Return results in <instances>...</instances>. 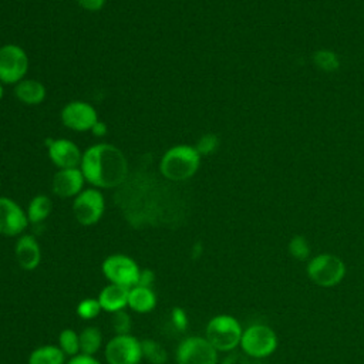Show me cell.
I'll use <instances>...</instances> for the list:
<instances>
[{
	"label": "cell",
	"instance_id": "obj_1",
	"mask_svg": "<svg viewBox=\"0 0 364 364\" xmlns=\"http://www.w3.org/2000/svg\"><path fill=\"white\" fill-rule=\"evenodd\" d=\"M80 169L92 188H119L129 176L128 161L124 152L112 144L98 142L82 152Z\"/></svg>",
	"mask_w": 364,
	"mask_h": 364
},
{
	"label": "cell",
	"instance_id": "obj_2",
	"mask_svg": "<svg viewBox=\"0 0 364 364\" xmlns=\"http://www.w3.org/2000/svg\"><path fill=\"white\" fill-rule=\"evenodd\" d=\"M200 165V155L195 146L179 144L169 148L159 161V173L165 181L183 182L192 178Z\"/></svg>",
	"mask_w": 364,
	"mask_h": 364
},
{
	"label": "cell",
	"instance_id": "obj_3",
	"mask_svg": "<svg viewBox=\"0 0 364 364\" xmlns=\"http://www.w3.org/2000/svg\"><path fill=\"white\" fill-rule=\"evenodd\" d=\"M242 333L243 330L233 316L219 314L208 321L205 338L218 351H232L240 346Z\"/></svg>",
	"mask_w": 364,
	"mask_h": 364
},
{
	"label": "cell",
	"instance_id": "obj_4",
	"mask_svg": "<svg viewBox=\"0 0 364 364\" xmlns=\"http://www.w3.org/2000/svg\"><path fill=\"white\" fill-rule=\"evenodd\" d=\"M28 67V55L23 47L13 43L0 47V82L3 85H14L26 78Z\"/></svg>",
	"mask_w": 364,
	"mask_h": 364
},
{
	"label": "cell",
	"instance_id": "obj_5",
	"mask_svg": "<svg viewBox=\"0 0 364 364\" xmlns=\"http://www.w3.org/2000/svg\"><path fill=\"white\" fill-rule=\"evenodd\" d=\"M307 276L320 287H334L346 276V264L336 255H318L307 264Z\"/></svg>",
	"mask_w": 364,
	"mask_h": 364
},
{
	"label": "cell",
	"instance_id": "obj_6",
	"mask_svg": "<svg viewBox=\"0 0 364 364\" xmlns=\"http://www.w3.org/2000/svg\"><path fill=\"white\" fill-rule=\"evenodd\" d=\"M240 347L243 353L252 358H264L274 353L277 336L269 326L253 324L243 330Z\"/></svg>",
	"mask_w": 364,
	"mask_h": 364
},
{
	"label": "cell",
	"instance_id": "obj_7",
	"mask_svg": "<svg viewBox=\"0 0 364 364\" xmlns=\"http://www.w3.org/2000/svg\"><path fill=\"white\" fill-rule=\"evenodd\" d=\"M105 210V199L101 189L84 188L73 200V215L82 226H92L100 222Z\"/></svg>",
	"mask_w": 364,
	"mask_h": 364
},
{
	"label": "cell",
	"instance_id": "obj_8",
	"mask_svg": "<svg viewBox=\"0 0 364 364\" xmlns=\"http://www.w3.org/2000/svg\"><path fill=\"white\" fill-rule=\"evenodd\" d=\"M101 270L104 277L114 284H121L125 287H132L138 283L141 269L136 262L127 255H111L102 264Z\"/></svg>",
	"mask_w": 364,
	"mask_h": 364
},
{
	"label": "cell",
	"instance_id": "obj_9",
	"mask_svg": "<svg viewBox=\"0 0 364 364\" xmlns=\"http://www.w3.org/2000/svg\"><path fill=\"white\" fill-rule=\"evenodd\" d=\"M175 358L178 364H216L218 350L205 337L191 336L179 343Z\"/></svg>",
	"mask_w": 364,
	"mask_h": 364
},
{
	"label": "cell",
	"instance_id": "obj_10",
	"mask_svg": "<svg viewBox=\"0 0 364 364\" xmlns=\"http://www.w3.org/2000/svg\"><path fill=\"white\" fill-rule=\"evenodd\" d=\"M107 364H139L141 340L131 334H115L105 346Z\"/></svg>",
	"mask_w": 364,
	"mask_h": 364
},
{
	"label": "cell",
	"instance_id": "obj_11",
	"mask_svg": "<svg viewBox=\"0 0 364 364\" xmlns=\"http://www.w3.org/2000/svg\"><path fill=\"white\" fill-rule=\"evenodd\" d=\"M60 119L64 127L77 131H91L94 124L98 121V114L95 108L85 101H70L67 102L60 112Z\"/></svg>",
	"mask_w": 364,
	"mask_h": 364
},
{
	"label": "cell",
	"instance_id": "obj_12",
	"mask_svg": "<svg viewBox=\"0 0 364 364\" xmlns=\"http://www.w3.org/2000/svg\"><path fill=\"white\" fill-rule=\"evenodd\" d=\"M28 223L26 210L16 200L0 196V235L7 237L21 236Z\"/></svg>",
	"mask_w": 364,
	"mask_h": 364
},
{
	"label": "cell",
	"instance_id": "obj_13",
	"mask_svg": "<svg viewBox=\"0 0 364 364\" xmlns=\"http://www.w3.org/2000/svg\"><path fill=\"white\" fill-rule=\"evenodd\" d=\"M47 155L50 161L58 168H78L81 164V149L67 138H50L46 141Z\"/></svg>",
	"mask_w": 364,
	"mask_h": 364
},
{
	"label": "cell",
	"instance_id": "obj_14",
	"mask_svg": "<svg viewBox=\"0 0 364 364\" xmlns=\"http://www.w3.org/2000/svg\"><path fill=\"white\" fill-rule=\"evenodd\" d=\"M85 185V178L78 168L58 169L51 179V189L58 198H75Z\"/></svg>",
	"mask_w": 364,
	"mask_h": 364
},
{
	"label": "cell",
	"instance_id": "obj_15",
	"mask_svg": "<svg viewBox=\"0 0 364 364\" xmlns=\"http://www.w3.org/2000/svg\"><path fill=\"white\" fill-rule=\"evenodd\" d=\"M14 256L18 266L24 270H34L41 262V249L33 235L18 236L14 245Z\"/></svg>",
	"mask_w": 364,
	"mask_h": 364
},
{
	"label": "cell",
	"instance_id": "obj_16",
	"mask_svg": "<svg viewBox=\"0 0 364 364\" xmlns=\"http://www.w3.org/2000/svg\"><path fill=\"white\" fill-rule=\"evenodd\" d=\"M13 94L16 100L26 105H38L46 100L47 90L44 84L34 78H23L13 85Z\"/></svg>",
	"mask_w": 364,
	"mask_h": 364
},
{
	"label": "cell",
	"instance_id": "obj_17",
	"mask_svg": "<svg viewBox=\"0 0 364 364\" xmlns=\"http://www.w3.org/2000/svg\"><path fill=\"white\" fill-rule=\"evenodd\" d=\"M128 293L129 287L121 284H107L98 294V301L101 309L108 313H117L128 307Z\"/></svg>",
	"mask_w": 364,
	"mask_h": 364
},
{
	"label": "cell",
	"instance_id": "obj_18",
	"mask_svg": "<svg viewBox=\"0 0 364 364\" xmlns=\"http://www.w3.org/2000/svg\"><path fill=\"white\" fill-rule=\"evenodd\" d=\"M156 306V296L151 287L132 286L128 293V307L136 313H149Z\"/></svg>",
	"mask_w": 364,
	"mask_h": 364
},
{
	"label": "cell",
	"instance_id": "obj_19",
	"mask_svg": "<svg viewBox=\"0 0 364 364\" xmlns=\"http://www.w3.org/2000/svg\"><path fill=\"white\" fill-rule=\"evenodd\" d=\"M51 210H53V202L50 196L44 193H38L33 196L31 200L28 202L26 213L30 223L38 225V223H43L50 216Z\"/></svg>",
	"mask_w": 364,
	"mask_h": 364
},
{
	"label": "cell",
	"instance_id": "obj_20",
	"mask_svg": "<svg viewBox=\"0 0 364 364\" xmlns=\"http://www.w3.org/2000/svg\"><path fill=\"white\" fill-rule=\"evenodd\" d=\"M65 354L58 346H41L28 355V364H64Z\"/></svg>",
	"mask_w": 364,
	"mask_h": 364
},
{
	"label": "cell",
	"instance_id": "obj_21",
	"mask_svg": "<svg viewBox=\"0 0 364 364\" xmlns=\"http://www.w3.org/2000/svg\"><path fill=\"white\" fill-rule=\"evenodd\" d=\"M80 337V353L87 354V355H94L101 344H102V334L100 328L97 327H85L82 331L78 334Z\"/></svg>",
	"mask_w": 364,
	"mask_h": 364
},
{
	"label": "cell",
	"instance_id": "obj_22",
	"mask_svg": "<svg viewBox=\"0 0 364 364\" xmlns=\"http://www.w3.org/2000/svg\"><path fill=\"white\" fill-rule=\"evenodd\" d=\"M141 350L142 357L151 364H164L166 361V350L152 338L141 340Z\"/></svg>",
	"mask_w": 364,
	"mask_h": 364
},
{
	"label": "cell",
	"instance_id": "obj_23",
	"mask_svg": "<svg viewBox=\"0 0 364 364\" xmlns=\"http://www.w3.org/2000/svg\"><path fill=\"white\" fill-rule=\"evenodd\" d=\"M58 347L63 350L65 355L74 357L80 354V337L71 328H64L58 334Z\"/></svg>",
	"mask_w": 364,
	"mask_h": 364
},
{
	"label": "cell",
	"instance_id": "obj_24",
	"mask_svg": "<svg viewBox=\"0 0 364 364\" xmlns=\"http://www.w3.org/2000/svg\"><path fill=\"white\" fill-rule=\"evenodd\" d=\"M101 304L98 301V299H94V297H88V299H84L81 300L78 304H77V316L81 317L82 320H91L94 317H97L100 313H101Z\"/></svg>",
	"mask_w": 364,
	"mask_h": 364
},
{
	"label": "cell",
	"instance_id": "obj_25",
	"mask_svg": "<svg viewBox=\"0 0 364 364\" xmlns=\"http://www.w3.org/2000/svg\"><path fill=\"white\" fill-rule=\"evenodd\" d=\"M289 252L290 255L297 259V260H306L309 253H310V247L309 243L306 242L304 237L301 236H294L290 243H289Z\"/></svg>",
	"mask_w": 364,
	"mask_h": 364
},
{
	"label": "cell",
	"instance_id": "obj_26",
	"mask_svg": "<svg viewBox=\"0 0 364 364\" xmlns=\"http://www.w3.org/2000/svg\"><path fill=\"white\" fill-rule=\"evenodd\" d=\"M111 324H112V328H114L115 334H129V330H131V326H132L131 317L125 310L114 313Z\"/></svg>",
	"mask_w": 364,
	"mask_h": 364
},
{
	"label": "cell",
	"instance_id": "obj_27",
	"mask_svg": "<svg viewBox=\"0 0 364 364\" xmlns=\"http://www.w3.org/2000/svg\"><path fill=\"white\" fill-rule=\"evenodd\" d=\"M193 146L196 148V151L199 152L200 156L202 155H209L216 149L218 138L213 134H205L196 141V144Z\"/></svg>",
	"mask_w": 364,
	"mask_h": 364
},
{
	"label": "cell",
	"instance_id": "obj_28",
	"mask_svg": "<svg viewBox=\"0 0 364 364\" xmlns=\"http://www.w3.org/2000/svg\"><path fill=\"white\" fill-rule=\"evenodd\" d=\"M171 320L175 328H178L179 331H185L188 327V316L185 313L183 309L181 307H175L171 311Z\"/></svg>",
	"mask_w": 364,
	"mask_h": 364
},
{
	"label": "cell",
	"instance_id": "obj_29",
	"mask_svg": "<svg viewBox=\"0 0 364 364\" xmlns=\"http://www.w3.org/2000/svg\"><path fill=\"white\" fill-rule=\"evenodd\" d=\"M77 4L85 11H100L105 7L107 0H77Z\"/></svg>",
	"mask_w": 364,
	"mask_h": 364
},
{
	"label": "cell",
	"instance_id": "obj_30",
	"mask_svg": "<svg viewBox=\"0 0 364 364\" xmlns=\"http://www.w3.org/2000/svg\"><path fill=\"white\" fill-rule=\"evenodd\" d=\"M222 364H252L249 360V355L240 354V353H230L226 355L222 361Z\"/></svg>",
	"mask_w": 364,
	"mask_h": 364
},
{
	"label": "cell",
	"instance_id": "obj_31",
	"mask_svg": "<svg viewBox=\"0 0 364 364\" xmlns=\"http://www.w3.org/2000/svg\"><path fill=\"white\" fill-rule=\"evenodd\" d=\"M67 364H101V363L97 358H94V355H87V354L80 353V354L71 357Z\"/></svg>",
	"mask_w": 364,
	"mask_h": 364
},
{
	"label": "cell",
	"instance_id": "obj_32",
	"mask_svg": "<svg viewBox=\"0 0 364 364\" xmlns=\"http://www.w3.org/2000/svg\"><path fill=\"white\" fill-rule=\"evenodd\" d=\"M155 276H154V272L149 270V269H144L141 270L139 273V279H138V283L135 286H145V287H151L152 282H154Z\"/></svg>",
	"mask_w": 364,
	"mask_h": 364
},
{
	"label": "cell",
	"instance_id": "obj_33",
	"mask_svg": "<svg viewBox=\"0 0 364 364\" xmlns=\"http://www.w3.org/2000/svg\"><path fill=\"white\" fill-rule=\"evenodd\" d=\"M91 132H92V135H94V136L101 138V136L107 135V132H108V127H107V124H105L104 121H100V119H98V121L94 124V127L91 128Z\"/></svg>",
	"mask_w": 364,
	"mask_h": 364
},
{
	"label": "cell",
	"instance_id": "obj_34",
	"mask_svg": "<svg viewBox=\"0 0 364 364\" xmlns=\"http://www.w3.org/2000/svg\"><path fill=\"white\" fill-rule=\"evenodd\" d=\"M3 95H4V85L0 82V101L3 100Z\"/></svg>",
	"mask_w": 364,
	"mask_h": 364
}]
</instances>
